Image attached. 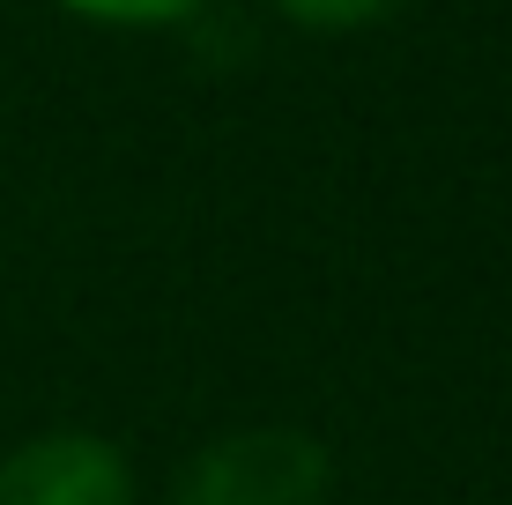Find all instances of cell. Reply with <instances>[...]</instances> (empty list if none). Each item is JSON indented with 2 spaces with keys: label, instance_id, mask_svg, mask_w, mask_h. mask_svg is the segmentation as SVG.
I'll return each instance as SVG.
<instances>
[{
  "label": "cell",
  "instance_id": "277c9868",
  "mask_svg": "<svg viewBox=\"0 0 512 505\" xmlns=\"http://www.w3.org/2000/svg\"><path fill=\"white\" fill-rule=\"evenodd\" d=\"M60 8L90 15V23H134V30H149V23H179V15H193L201 0H60Z\"/></svg>",
  "mask_w": 512,
  "mask_h": 505
},
{
  "label": "cell",
  "instance_id": "3957f363",
  "mask_svg": "<svg viewBox=\"0 0 512 505\" xmlns=\"http://www.w3.org/2000/svg\"><path fill=\"white\" fill-rule=\"evenodd\" d=\"M275 8L305 30H372L394 8H409V0H275Z\"/></svg>",
  "mask_w": 512,
  "mask_h": 505
},
{
  "label": "cell",
  "instance_id": "6da1fadb",
  "mask_svg": "<svg viewBox=\"0 0 512 505\" xmlns=\"http://www.w3.org/2000/svg\"><path fill=\"white\" fill-rule=\"evenodd\" d=\"M334 454L297 424H245L179 468L171 505H327Z\"/></svg>",
  "mask_w": 512,
  "mask_h": 505
},
{
  "label": "cell",
  "instance_id": "7a4b0ae2",
  "mask_svg": "<svg viewBox=\"0 0 512 505\" xmlns=\"http://www.w3.org/2000/svg\"><path fill=\"white\" fill-rule=\"evenodd\" d=\"M0 505H134V476L97 431H38L0 461Z\"/></svg>",
  "mask_w": 512,
  "mask_h": 505
}]
</instances>
